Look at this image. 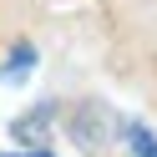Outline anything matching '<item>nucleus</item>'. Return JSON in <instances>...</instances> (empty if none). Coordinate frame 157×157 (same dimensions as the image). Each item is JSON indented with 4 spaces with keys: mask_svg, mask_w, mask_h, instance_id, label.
<instances>
[{
    "mask_svg": "<svg viewBox=\"0 0 157 157\" xmlns=\"http://www.w3.org/2000/svg\"><path fill=\"white\" fill-rule=\"evenodd\" d=\"M31 66H36V46H15V51H10V61H5V66H0V76H5V81H25V71H31Z\"/></svg>",
    "mask_w": 157,
    "mask_h": 157,
    "instance_id": "nucleus-1",
    "label": "nucleus"
},
{
    "mask_svg": "<svg viewBox=\"0 0 157 157\" xmlns=\"http://www.w3.org/2000/svg\"><path fill=\"white\" fill-rule=\"evenodd\" d=\"M127 147H132V157H157V132H147L142 122L127 127Z\"/></svg>",
    "mask_w": 157,
    "mask_h": 157,
    "instance_id": "nucleus-2",
    "label": "nucleus"
},
{
    "mask_svg": "<svg viewBox=\"0 0 157 157\" xmlns=\"http://www.w3.org/2000/svg\"><path fill=\"white\" fill-rule=\"evenodd\" d=\"M46 127H51V112H46V106H36L31 122H15V137H21V142H31V137H41Z\"/></svg>",
    "mask_w": 157,
    "mask_h": 157,
    "instance_id": "nucleus-3",
    "label": "nucleus"
},
{
    "mask_svg": "<svg viewBox=\"0 0 157 157\" xmlns=\"http://www.w3.org/2000/svg\"><path fill=\"white\" fill-rule=\"evenodd\" d=\"M0 157H51L46 147H21V152H0Z\"/></svg>",
    "mask_w": 157,
    "mask_h": 157,
    "instance_id": "nucleus-4",
    "label": "nucleus"
}]
</instances>
